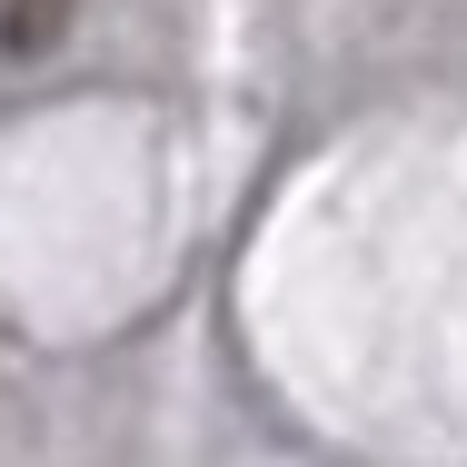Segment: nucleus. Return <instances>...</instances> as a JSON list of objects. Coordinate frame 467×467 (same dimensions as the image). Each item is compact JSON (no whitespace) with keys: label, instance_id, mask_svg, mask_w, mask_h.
I'll list each match as a JSON object with an SVG mask.
<instances>
[{"label":"nucleus","instance_id":"f257e3e1","mask_svg":"<svg viewBox=\"0 0 467 467\" xmlns=\"http://www.w3.org/2000/svg\"><path fill=\"white\" fill-rule=\"evenodd\" d=\"M60 10H70V0H10V10H0V50H40V40L60 30Z\"/></svg>","mask_w":467,"mask_h":467}]
</instances>
